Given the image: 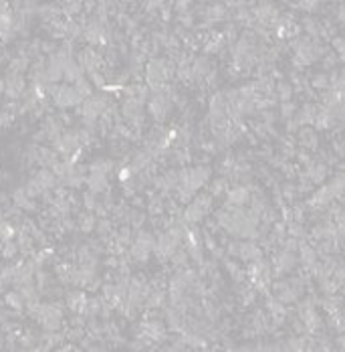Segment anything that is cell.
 I'll return each mask as SVG.
<instances>
[{"mask_svg":"<svg viewBox=\"0 0 345 352\" xmlns=\"http://www.w3.org/2000/svg\"><path fill=\"white\" fill-rule=\"evenodd\" d=\"M176 75V63L172 59H150L146 63V85L168 83Z\"/></svg>","mask_w":345,"mask_h":352,"instance_id":"1","label":"cell"},{"mask_svg":"<svg viewBox=\"0 0 345 352\" xmlns=\"http://www.w3.org/2000/svg\"><path fill=\"white\" fill-rule=\"evenodd\" d=\"M111 106V99L105 93H95L89 99H85L79 108H75V114L81 117H91V119H99L105 114V110Z\"/></svg>","mask_w":345,"mask_h":352,"instance_id":"2","label":"cell"},{"mask_svg":"<svg viewBox=\"0 0 345 352\" xmlns=\"http://www.w3.org/2000/svg\"><path fill=\"white\" fill-rule=\"evenodd\" d=\"M212 209V196L208 194H200V196H194V200L186 207L184 211V219L190 227H196L198 223H202V219L210 213Z\"/></svg>","mask_w":345,"mask_h":352,"instance_id":"3","label":"cell"},{"mask_svg":"<svg viewBox=\"0 0 345 352\" xmlns=\"http://www.w3.org/2000/svg\"><path fill=\"white\" fill-rule=\"evenodd\" d=\"M53 104H55V108H59V110H69V108H79L85 99L75 91V87L73 85H69V83H59L57 91L53 93Z\"/></svg>","mask_w":345,"mask_h":352,"instance_id":"4","label":"cell"},{"mask_svg":"<svg viewBox=\"0 0 345 352\" xmlns=\"http://www.w3.org/2000/svg\"><path fill=\"white\" fill-rule=\"evenodd\" d=\"M26 89V77L20 73H6L4 75V95L8 102H18L22 91Z\"/></svg>","mask_w":345,"mask_h":352,"instance_id":"5","label":"cell"},{"mask_svg":"<svg viewBox=\"0 0 345 352\" xmlns=\"http://www.w3.org/2000/svg\"><path fill=\"white\" fill-rule=\"evenodd\" d=\"M297 261H299V257L295 251H289V249L281 247V251L273 257V275H283V273L291 271L297 265Z\"/></svg>","mask_w":345,"mask_h":352,"instance_id":"6","label":"cell"},{"mask_svg":"<svg viewBox=\"0 0 345 352\" xmlns=\"http://www.w3.org/2000/svg\"><path fill=\"white\" fill-rule=\"evenodd\" d=\"M254 192V186L250 184H236L226 190V200L230 207H244L250 203V196Z\"/></svg>","mask_w":345,"mask_h":352,"instance_id":"7","label":"cell"},{"mask_svg":"<svg viewBox=\"0 0 345 352\" xmlns=\"http://www.w3.org/2000/svg\"><path fill=\"white\" fill-rule=\"evenodd\" d=\"M240 261L244 263H250V261H256V259H263V249L254 243V241H238V255H236Z\"/></svg>","mask_w":345,"mask_h":352,"instance_id":"8","label":"cell"},{"mask_svg":"<svg viewBox=\"0 0 345 352\" xmlns=\"http://www.w3.org/2000/svg\"><path fill=\"white\" fill-rule=\"evenodd\" d=\"M12 205H14V207H18V209H22V211H26V213H35V211H39V207H37L35 198H31V196L26 194L24 186H18V188H14V190H12Z\"/></svg>","mask_w":345,"mask_h":352,"instance_id":"9","label":"cell"},{"mask_svg":"<svg viewBox=\"0 0 345 352\" xmlns=\"http://www.w3.org/2000/svg\"><path fill=\"white\" fill-rule=\"evenodd\" d=\"M85 67L77 61V59H69L67 61V65H65V71H63V81L65 83H69V85H73L75 81H79L81 77H85Z\"/></svg>","mask_w":345,"mask_h":352,"instance_id":"10","label":"cell"},{"mask_svg":"<svg viewBox=\"0 0 345 352\" xmlns=\"http://www.w3.org/2000/svg\"><path fill=\"white\" fill-rule=\"evenodd\" d=\"M65 304L69 306V310H71L73 314H83V316H85L87 293L81 292V290H73V292H67V295H65Z\"/></svg>","mask_w":345,"mask_h":352,"instance_id":"11","label":"cell"},{"mask_svg":"<svg viewBox=\"0 0 345 352\" xmlns=\"http://www.w3.org/2000/svg\"><path fill=\"white\" fill-rule=\"evenodd\" d=\"M87 190H91L93 194H103L107 188H109V180H107V174H101V172H89L87 176Z\"/></svg>","mask_w":345,"mask_h":352,"instance_id":"12","label":"cell"},{"mask_svg":"<svg viewBox=\"0 0 345 352\" xmlns=\"http://www.w3.org/2000/svg\"><path fill=\"white\" fill-rule=\"evenodd\" d=\"M317 112H319V108H317L315 104H305V106L299 108L295 119H297V123H299L301 128H303V125H313V123H315V117H317Z\"/></svg>","mask_w":345,"mask_h":352,"instance_id":"13","label":"cell"},{"mask_svg":"<svg viewBox=\"0 0 345 352\" xmlns=\"http://www.w3.org/2000/svg\"><path fill=\"white\" fill-rule=\"evenodd\" d=\"M297 138H299V144L305 148V150H315L317 144H319V138L315 134V128H309V125H303L299 132H297Z\"/></svg>","mask_w":345,"mask_h":352,"instance_id":"14","label":"cell"},{"mask_svg":"<svg viewBox=\"0 0 345 352\" xmlns=\"http://www.w3.org/2000/svg\"><path fill=\"white\" fill-rule=\"evenodd\" d=\"M210 71H212V65H210L208 57L194 59V63H192V79H194V81H200V83H202Z\"/></svg>","mask_w":345,"mask_h":352,"instance_id":"15","label":"cell"},{"mask_svg":"<svg viewBox=\"0 0 345 352\" xmlns=\"http://www.w3.org/2000/svg\"><path fill=\"white\" fill-rule=\"evenodd\" d=\"M59 160H61V156H59L53 148L39 146V166L41 168H53Z\"/></svg>","mask_w":345,"mask_h":352,"instance_id":"16","label":"cell"},{"mask_svg":"<svg viewBox=\"0 0 345 352\" xmlns=\"http://www.w3.org/2000/svg\"><path fill=\"white\" fill-rule=\"evenodd\" d=\"M95 227H97V215L95 213H89V211L79 213V217H77V229L81 233H91V231H95Z\"/></svg>","mask_w":345,"mask_h":352,"instance_id":"17","label":"cell"},{"mask_svg":"<svg viewBox=\"0 0 345 352\" xmlns=\"http://www.w3.org/2000/svg\"><path fill=\"white\" fill-rule=\"evenodd\" d=\"M33 176L39 180V184H41L45 190H53V188L59 184L57 176H55V172H53L51 168H39Z\"/></svg>","mask_w":345,"mask_h":352,"instance_id":"18","label":"cell"},{"mask_svg":"<svg viewBox=\"0 0 345 352\" xmlns=\"http://www.w3.org/2000/svg\"><path fill=\"white\" fill-rule=\"evenodd\" d=\"M335 121H337V119L333 117V114L323 106V108H319V112H317V117H315V123H313V125H315L317 130H329Z\"/></svg>","mask_w":345,"mask_h":352,"instance_id":"19","label":"cell"},{"mask_svg":"<svg viewBox=\"0 0 345 352\" xmlns=\"http://www.w3.org/2000/svg\"><path fill=\"white\" fill-rule=\"evenodd\" d=\"M31 69V59L28 57H14L8 61V73H20V75H26Z\"/></svg>","mask_w":345,"mask_h":352,"instance_id":"20","label":"cell"},{"mask_svg":"<svg viewBox=\"0 0 345 352\" xmlns=\"http://www.w3.org/2000/svg\"><path fill=\"white\" fill-rule=\"evenodd\" d=\"M2 297H4V306H6V308L16 310V312H22V310H24V297L16 292V290L6 292Z\"/></svg>","mask_w":345,"mask_h":352,"instance_id":"21","label":"cell"},{"mask_svg":"<svg viewBox=\"0 0 345 352\" xmlns=\"http://www.w3.org/2000/svg\"><path fill=\"white\" fill-rule=\"evenodd\" d=\"M133 243L154 253V247H156V237L150 233V231H143V229H139L137 233L133 235Z\"/></svg>","mask_w":345,"mask_h":352,"instance_id":"22","label":"cell"},{"mask_svg":"<svg viewBox=\"0 0 345 352\" xmlns=\"http://www.w3.org/2000/svg\"><path fill=\"white\" fill-rule=\"evenodd\" d=\"M115 170V164L111 158H97L95 162L89 164V172H101V174H111Z\"/></svg>","mask_w":345,"mask_h":352,"instance_id":"23","label":"cell"},{"mask_svg":"<svg viewBox=\"0 0 345 352\" xmlns=\"http://www.w3.org/2000/svg\"><path fill=\"white\" fill-rule=\"evenodd\" d=\"M301 29L307 33V37H309V39H317V37L321 35V31H323V27H321L315 18H311V16H305V18H303Z\"/></svg>","mask_w":345,"mask_h":352,"instance_id":"24","label":"cell"},{"mask_svg":"<svg viewBox=\"0 0 345 352\" xmlns=\"http://www.w3.org/2000/svg\"><path fill=\"white\" fill-rule=\"evenodd\" d=\"M321 306H323V310H325V312L335 314V312H339V310L343 308V297H339V295H335V293L325 295V297L321 299Z\"/></svg>","mask_w":345,"mask_h":352,"instance_id":"25","label":"cell"},{"mask_svg":"<svg viewBox=\"0 0 345 352\" xmlns=\"http://www.w3.org/2000/svg\"><path fill=\"white\" fill-rule=\"evenodd\" d=\"M73 87H75V91H77L83 99H89L91 95H95V93H93V83H91L89 79H85V77H81L79 81H75Z\"/></svg>","mask_w":345,"mask_h":352,"instance_id":"26","label":"cell"},{"mask_svg":"<svg viewBox=\"0 0 345 352\" xmlns=\"http://www.w3.org/2000/svg\"><path fill=\"white\" fill-rule=\"evenodd\" d=\"M24 190H26V194H28L31 198H41V196H43V192H45V188L39 184V180H37L35 176H31V178L26 180Z\"/></svg>","mask_w":345,"mask_h":352,"instance_id":"27","label":"cell"},{"mask_svg":"<svg viewBox=\"0 0 345 352\" xmlns=\"http://www.w3.org/2000/svg\"><path fill=\"white\" fill-rule=\"evenodd\" d=\"M129 255H131V259H133L135 263H146V261L150 259L152 251H148V249H143V247H139V245L131 243V247H129Z\"/></svg>","mask_w":345,"mask_h":352,"instance_id":"28","label":"cell"},{"mask_svg":"<svg viewBox=\"0 0 345 352\" xmlns=\"http://www.w3.org/2000/svg\"><path fill=\"white\" fill-rule=\"evenodd\" d=\"M18 253H20V249H18V243H16V241H6V243H2L0 257H4L6 261H12Z\"/></svg>","mask_w":345,"mask_h":352,"instance_id":"29","label":"cell"},{"mask_svg":"<svg viewBox=\"0 0 345 352\" xmlns=\"http://www.w3.org/2000/svg\"><path fill=\"white\" fill-rule=\"evenodd\" d=\"M188 259H190V255H188L186 249H178L172 257H170V261H172V265L176 269H184L188 265Z\"/></svg>","mask_w":345,"mask_h":352,"instance_id":"30","label":"cell"},{"mask_svg":"<svg viewBox=\"0 0 345 352\" xmlns=\"http://www.w3.org/2000/svg\"><path fill=\"white\" fill-rule=\"evenodd\" d=\"M277 97L281 99V104H285V102H291V97H293V85L291 83H287V81H279L277 83Z\"/></svg>","mask_w":345,"mask_h":352,"instance_id":"31","label":"cell"},{"mask_svg":"<svg viewBox=\"0 0 345 352\" xmlns=\"http://www.w3.org/2000/svg\"><path fill=\"white\" fill-rule=\"evenodd\" d=\"M311 87L313 89H327V87H331V77L329 75H325V73H319V75H315V77H311Z\"/></svg>","mask_w":345,"mask_h":352,"instance_id":"32","label":"cell"},{"mask_svg":"<svg viewBox=\"0 0 345 352\" xmlns=\"http://www.w3.org/2000/svg\"><path fill=\"white\" fill-rule=\"evenodd\" d=\"M95 231L99 233V237H109V235H113V223L107 219V217H103V219H97V227H95Z\"/></svg>","mask_w":345,"mask_h":352,"instance_id":"33","label":"cell"},{"mask_svg":"<svg viewBox=\"0 0 345 352\" xmlns=\"http://www.w3.org/2000/svg\"><path fill=\"white\" fill-rule=\"evenodd\" d=\"M148 209H150V213L154 215V217H158V215H162L164 213V209H166V205H164V198L162 196H152L150 198V203H148Z\"/></svg>","mask_w":345,"mask_h":352,"instance_id":"34","label":"cell"},{"mask_svg":"<svg viewBox=\"0 0 345 352\" xmlns=\"http://www.w3.org/2000/svg\"><path fill=\"white\" fill-rule=\"evenodd\" d=\"M228 190V180L226 178H216L210 186V196H220Z\"/></svg>","mask_w":345,"mask_h":352,"instance_id":"35","label":"cell"},{"mask_svg":"<svg viewBox=\"0 0 345 352\" xmlns=\"http://www.w3.org/2000/svg\"><path fill=\"white\" fill-rule=\"evenodd\" d=\"M307 340H309V336H293V338H289L287 350H307Z\"/></svg>","mask_w":345,"mask_h":352,"instance_id":"36","label":"cell"},{"mask_svg":"<svg viewBox=\"0 0 345 352\" xmlns=\"http://www.w3.org/2000/svg\"><path fill=\"white\" fill-rule=\"evenodd\" d=\"M297 194H299V186H297V184H293V182H285V184L281 186V196H283L285 200H295V198H297Z\"/></svg>","mask_w":345,"mask_h":352,"instance_id":"37","label":"cell"},{"mask_svg":"<svg viewBox=\"0 0 345 352\" xmlns=\"http://www.w3.org/2000/svg\"><path fill=\"white\" fill-rule=\"evenodd\" d=\"M81 203H83V207H85L89 213H93V211H95V207H97V194H93L91 190H87V192H83Z\"/></svg>","mask_w":345,"mask_h":352,"instance_id":"38","label":"cell"},{"mask_svg":"<svg viewBox=\"0 0 345 352\" xmlns=\"http://www.w3.org/2000/svg\"><path fill=\"white\" fill-rule=\"evenodd\" d=\"M297 112H299V108H297V104H293V102H285V104H281V117L283 119H293V117L297 116Z\"/></svg>","mask_w":345,"mask_h":352,"instance_id":"39","label":"cell"},{"mask_svg":"<svg viewBox=\"0 0 345 352\" xmlns=\"http://www.w3.org/2000/svg\"><path fill=\"white\" fill-rule=\"evenodd\" d=\"M331 186H333V190L337 192V196H341L345 192V172H337V174L331 178V182H329Z\"/></svg>","mask_w":345,"mask_h":352,"instance_id":"40","label":"cell"},{"mask_svg":"<svg viewBox=\"0 0 345 352\" xmlns=\"http://www.w3.org/2000/svg\"><path fill=\"white\" fill-rule=\"evenodd\" d=\"M89 81H91L95 87H99V89H105V85H107V77H105L103 71H93V73H89Z\"/></svg>","mask_w":345,"mask_h":352,"instance_id":"41","label":"cell"},{"mask_svg":"<svg viewBox=\"0 0 345 352\" xmlns=\"http://www.w3.org/2000/svg\"><path fill=\"white\" fill-rule=\"evenodd\" d=\"M331 45L335 47L339 61H345V37H335V39L331 41Z\"/></svg>","mask_w":345,"mask_h":352,"instance_id":"42","label":"cell"},{"mask_svg":"<svg viewBox=\"0 0 345 352\" xmlns=\"http://www.w3.org/2000/svg\"><path fill=\"white\" fill-rule=\"evenodd\" d=\"M14 117H16V114H12V112H8V110H0V130L2 128H8L12 121H14Z\"/></svg>","mask_w":345,"mask_h":352,"instance_id":"43","label":"cell"},{"mask_svg":"<svg viewBox=\"0 0 345 352\" xmlns=\"http://www.w3.org/2000/svg\"><path fill=\"white\" fill-rule=\"evenodd\" d=\"M178 20H180V24H182L184 29H192V27H194V14H192V12H184V14H180V16H178Z\"/></svg>","mask_w":345,"mask_h":352,"instance_id":"44","label":"cell"},{"mask_svg":"<svg viewBox=\"0 0 345 352\" xmlns=\"http://www.w3.org/2000/svg\"><path fill=\"white\" fill-rule=\"evenodd\" d=\"M337 61H339L337 55H325V57H323V67H325V69H333V67L337 65Z\"/></svg>","mask_w":345,"mask_h":352,"instance_id":"45","label":"cell"},{"mask_svg":"<svg viewBox=\"0 0 345 352\" xmlns=\"http://www.w3.org/2000/svg\"><path fill=\"white\" fill-rule=\"evenodd\" d=\"M226 253H228L230 257H236V255H238V241H228Z\"/></svg>","mask_w":345,"mask_h":352,"instance_id":"46","label":"cell"},{"mask_svg":"<svg viewBox=\"0 0 345 352\" xmlns=\"http://www.w3.org/2000/svg\"><path fill=\"white\" fill-rule=\"evenodd\" d=\"M297 6H299V8H305V10H309V12H313V10L319 8V2H299Z\"/></svg>","mask_w":345,"mask_h":352,"instance_id":"47","label":"cell"},{"mask_svg":"<svg viewBox=\"0 0 345 352\" xmlns=\"http://www.w3.org/2000/svg\"><path fill=\"white\" fill-rule=\"evenodd\" d=\"M41 142H49V140H47V134H45L43 130H39V132L33 136V144H37V146H39Z\"/></svg>","mask_w":345,"mask_h":352,"instance_id":"48","label":"cell"},{"mask_svg":"<svg viewBox=\"0 0 345 352\" xmlns=\"http://www.w3.org/2000/svg\"><path fill=\"white\" fill-rule=\"evenodd\" d=\"M335 348L345 350V332H341V334H339V338H337V346H335Z\"/></svg>","mask_w":345,"mask_h":352,"instance_id":"49","label":"cell"},{"mask_svg":"<svg viewBox=\"0 0 345 352\" xmlns=\"http://www.w3.org/2000/svg\"><path fill=\"white\" fill-rule=\"evenodd\" d=\"M133 207H143V198L141 196H133Z\"/></svg>","mask_w":345,"mask_h":352,"instance_id":"50","label":"cell"},{"mask_svg":"<svg viewBox=\"0 0 345 352\" xmlns=\"http://www.w3.org/2000/svg\"><path fill=\"white\" fill-rule=\"evenodd\" d=\"M0 93H4V77H0Z\"/></svg>","mask_w":345,"mask_h":352,"instance_id":"51","label":"cell"},{"mask_svg":"<svg viewBox=\"0 0 345 352\" xmlns=\"http://www.w3.org/2000/svg\"><path fill=\"white\" fill-rule=\"evenodd\" d=\"M341 312H343V316H345V308H341Z\"/></svg>","mask_w":345,"mask_h":352,"instance_id":"52","label":"cell"}]
</instances>
